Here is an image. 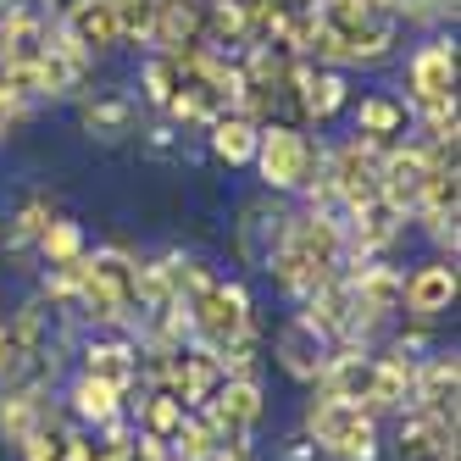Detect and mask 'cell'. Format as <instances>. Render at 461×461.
<instances>
[{
	"label": "cell",
	"mask_w": 461,
	"mask_h": 461,
	"mask_svg": "<svg viewBox=\"0 0 461 461\" xmlns=\"http://www.w3.org/2000/svg\"><path fill=\"white\" fill-rule=\"evenodd\" d=\"M78 122H84L89 140L117 145L128 134H140V101H134V95H95V101L78 106Z\"/></svg>",
	"instance_id": "18"
},
{
	"label": "cell",
	"mask_w": 461,
	"mask_h": 461,
	"mask_svg": "<svg viewBox=\"0 0 461 461\" xmlns=\"http://www.w3.org/2000/svg\"><path fill=\"white\" fill-rule=\"evenodd\" d=\"M122 411H128V422H134L140 434H156V439H167V445L178 434V422L189 417L184 401H173L167 389H140V401H122Z\"/></svg>",
	"instance_id": "21"
},
{
	"label": "cell",
	"mask_w": 461,
	"mask_h": 461,
	"mask_svg": "<svg viewBox=\"0 0 461 461\" xmlns=\"http://www.w3.org/2000/svg\"><path fill=\"white\" fill-rule=\"evenodd\" d=\"M378 156H384V145H367L356 134L345 145L322 150V189H328V201H334L339 217H350L367 201H378Z\"/></svg>",
	"instance_id": "6"
},
{
	"label": "cell",
	"mask_w": 461,
	"mask_h": 461,
	"mask_svg": "<svg viewBox=\"0 0 461 461\" xmlns=\"http://www.w3.org/2000/svg\"><path fill=\"white\" fill-rule=\"evenodd\" d=\"M134 461H173V445L156 439V434H140L134 428Z\"/></svg>",
	"instance_id": "26"
},
{
	"label": "cell",
	"mask_w": 461,
	"mask_h": 461,
	"mask_svg": "<svg viewBox=\"0 0 461 461\" xmlns=\"http://www.w3.org/2000/svg\"><path fill=\"white\" fill-rule=\"evenodd\" d=\"M301 422H306V445H317L322 461H378L384 450L378 417H367L361 406H345V401H328L317 389H312Z\"/></svg>",
	"instance_id": "2"
},
{
	"label": "cell",
	"mask_w": 461,
	"mask_h": 461,
	"mask_svg": "<svg viewBox=\"0 0 461 461\" xmlns=\"http://www.w3.org/2000/svg\"><path fill=\"white\" fill-rule=\"evenodd\" d=\"M50 217H56V201H50V194H28V201H23V206L6 217V250H12V256L34 250Z\"/></svg>",
	"instance_id": "22"
},
{
	"label": "cell",
	"mask_w": 461,
	"mask_h": 461,
	"mask_svg": "<svg viewBox=\"0 0 461 461\" xmlns=\"http://www.w3.org/2000/svg\"><path fill=\"white\" fill-rule=\"evenodd\" d=\"M350 117H356V140H367V145H394V140H406V128H411L406 101H401V95H389V89L361 95Z\"/></svg>",
	"instance_id": "17"
},
{
	"label": "cell",
	"mask_w": 461,
	"mask_h": 461,
	"mask_svg": "<svg viewBox=\"0 0 461 461\" xmlns=\"http://www.w3.org/2000/svg\"><path fill=\"white\" fill-rule=\"evenodd\" d=\"M217 456V434H212V422L201 411H189L178 422V434H173V461H212Z\"/></svg>",
	"instance_id": "25"
},
{
	"label": "cell",
	"mask_w": 461,
	"mask_h": 461,
	"mask_svg": "<svg viewBox=\"0 0 461 461\" xmlns=\"http://www.w3.org/2000/svg\"><path fill=\"white\" fill-rule=\"evenodd\" d=\"M184 312H189L194 345H212V350H228L234 339L256 334V301L240 278H212V289H201Z\"/></svg>",
	"instance_id": "5"
},
{
	"label": "cell",
	"mask_w": 461,
	"mask_h": 461,
	"mask_svg": "<svg viewBox=\"0 0 461 461\" xmlns=\"http://www.w3.org/2000/svg\"><path fill=\"white\" fill-rule=\"evenodd\" d=\"M140 95H145L150 112H161V106L178 95V61H173L167 50H150V56H145V68H140Z\"/></svg>",
	"instance_id": "24"
},
{
	"label": "cell",
	"mask_w": 461,
	"mask_h": 461,
	"mask_svg": "<svg viewBox=\"0 0 461 461\" xmlns=\"http://www.w3.org/2000/svg\"><path fill=\"white\" fill-rule=\"evenodd\" d=\"M273 356H278V367H284L294 384H317V373L328 367L334 345H328L322 334H312L301 317H289V322L278 328V339H273Z\"/></svg>",
	"instance_id": "13"
},
{
	"label": "cell",
	"mask_w": 461,
	"mask_h": 461,
	"mask_svg": "<svg viewBox=\"0 0 461 461\" xmlns=\"http://www.w3.org/2000/svg\"><path fill=\"white\" fill-rule=\"evenodd\" d=\"M45 406H50V394L45 389H23V384H6L0 389V439H6L12 450L40 428V417H45Z\"/></svg>",
	"instance_id": "19"
},
{
	"label": "cell",
	"mask_w": 461,
	"mask_h": 461,
	"mask_svg": "<svg viewBox=\"0 0 461 461\" xmlns=\"http://www.w3.org/2000/svg\"><path fill=\"white\" fill-rule=\"evenodd\" d=\"M456 394H461V356L456 350H428L417 361V378H411V406L456 422Z\"/></svg>",
	"instance_id": "11"
},
{
	"label": "cell",
	"mask_w": 461,
	"mask_h": 461,
	"mask_svg": "<svg viewBox=\"0 0 461 461\" xmlns=\"http://www.w3.org/2000/svg\"><path fill=\"white\" fill-rule=\"evenodd\" d=\"M34 6H40V0H34Z\"/></svg>",
	"instance_id": "29"
},
{
	"label": "cell",
	"mask_w": 461,
	"mask_h": 461,
	"mask_svg": "<svg viewBox=\"0 0 461 461\" xmlns=\"http://www.w3.org/2000/svg\"><path fill=\"white\" fill-rule=\"evenodd\" d=\"M78 373H95L117 384L122 394L140 389V339L122 334V328H95V334L78 345Z\"/></svg>",
	"instance_id": "7"
},
{
	"label": "cell",
	"mask_w": 461,
	"mask_h": 461,
	"mask_svg": "<svg viewBox=\"0 0 461 461\" xmlns=\"http://www.w3.org/2000/svg\"><path fill=\"white\" fill-rule=\"evenodd\" d=\"M34 250H40L45 267H73V261L89 250V240H84V228H78L73 217H61V212H56V217L45 222V234H40Z\"/></svg>",
	"instance_id": "23"
},
{
	"label": "cell",
	"mask_w": 461,
	"mask_h": 461,
	"mask_svg": "<svg viewBox=\"0 0 461 461\" xmlns=\"http://www.w3.org/2000/svg\"><path fill=\"white\" fill-rule=\"evenodd\" d=\"M212 461H250V456H228V450H217V456H212Z\"/></svg>",
	"instance_id": "28"
},
{
	"label": "cell",
	"mask_w": 461,
	"mask_h": 461,
	"mask_svg": "<svg viewBox=\"0 0 461 461\" xmlns=\"http://www.w3.org/2000/svg\"><path fill=\"white\" fill-rule=\"evenodd\" d=\"M89 56H112L122 45V23H117V0H68L56 17Z\"/></svg>",
	"instance_id": "12"
},
{
	"label": "cell",
	"mask_w": 461,
	"mask_h": 461,
	"mask_svg": "<svg viewBox=\"0 0 461 461\" xmlns=\"http://www.w3.org/2000/svg\"><path fill=\"white\" fill-rule=\"evenodd\" d=\"M401 101L411 112V128L456 112V40L450 34H434L428 45H417L406 56V95Z\"/></svg>",
	"instance_id": "4"
},
{
	"label": "cell",
	"mask_w": 461,
	"mask_h": 461,
	"mask_svg": "<svg viewBox=\"0 0 461 461\" xmlns=\"http://www.w3.org/2000/svg\"><path fill=\"white\" fill-rule=\"evenodd\" d=\"M394 461H456V422L422 406L394 411Z\"/></svg>",
	"instance_id": "8"
},
{
	"label": "cell",
	"mask_w": 461,
	"mask_h": 461,
	"mask_svg": "<svg viewBox=\"0 0 461 461\" xmlns=\"http://www.w3.org/2000/svg\"><path fill=\"white\" fill-rule=\"evenodd\" d=\"M278 461H322V450H317V445H306V439H301V445H289V450H284V456H278Z\"/></svg>",
	"instance_id": "27"
},
{
	"label": "cell",
	"mask_w": 461,
	"mask_h": 461,
	"mask_svg": "<svg viewBox=\"0 0 461 461\" xmlns=\"http://www.w3.org/2000/svg\"><path fill=\"white\" fill-rule=\"evenodd\" d=\"M284 206L273 201V194H267V201H250L245 212H240V261H245V267H267V256L278 250V240H284Z\"/></svg>",
	"instance_id": "16"
},
{
	"label": "cell",
	"mask_w": 461,
	"mask_h": 461,
	"mask_svg": "<svg viewBox=\"0 0 461 461\" xmlns=\"http://www.w3.org/2000/svg\"><path fill=\"white\" fill-rule=\"evenodd\" d=\"M428 167L434 161L422 156V145L406 134V140H394V145H384V156H378V194L401 212V217H411V206H417V189H422V178H428Z\"/></svg>",
	"instance_id": "9"
},
{
	"label": "cell",
	"mask_w": 461,
	"mask_h": 461,
	"mask_svg": "<svg viewBox=\"0 0 461 461\" xmlns=\"http://www.w3.org/2000/svg\"><path fill=\"white\" fill-rule=\"evenodd\" d=\"M322 140H312L306 128L294 122H261V140H256V178L267 184V194H301L317 173H322Z\"/></svg>",
	"instance_id": "3"
},
{
	"label": "cell",
	"mask_w": 461,
	"mask_h": 461,
	"mask_svg": "<svg viewBox=\"0 0 461 461\" xmlns=\"http://www.w3.org/2000/svg\"><path fill=\"white\" fill-rule=\"evenodd\" d=\"M256 140H261V122L240 117V112H222L212 128H206V150L228 167H250L256 161Z\"/></svg>",
	"instance_id": "20"
},
{
	"label": "cell",
	"mask_w": 461,
	"mask_h": 461,
	"mask_svg": "<svg viewBox=\"0 0 461 461\" xmlns=\"http://www.w3.org/2000/svg\"><path fill=\"white\" fill-rule=\"evenodd\" d=\"M122 401L128 394L117 389V384H106V378H95V373H78L73 384H68V394H61V411H68L78 428H106L112 417H122Z\"/></svg>",
	"instance_id": "15"
},
{
	"label": "cell",
	"mask_w": 461,
	"mask_h": 461,
	"mask_svg": "<svg viewBox=\"0 0 461 461\" xmlns=\"http://www.w3.org/2000/svg\"><path fill=\"white\" fill-rule=\"evenodd\" d=\"M456 289H461V278H456V261L434 256V261H422L417 273H406L401 312H406L411 322H439V317L456 306Z\"/></svg>",
	"instance_id": "10"
},
{
	"label": "cell",
	"mask_w": 461,
	"mask_h": 461,
	"mask_svg": "<svg viewBox=\"0 0 461 461\" xmlns=\"http://www.w3.org/2000/svg\"><path fill=\"white\" fill-rule=\"evenodd\" d=\"M301 317L312 334H322L328 345H339L345 334H350V317H356V306H350V284H345V273L339 278H328V284H317L306 301H301Z\"/></svg>",
	"instance_id": "14"
},
{
	"label": "cell",
	"mask_w": 461,
	"mask_h": 461,
	"mask_svg": "<svg viewBox=\"0 0 461 461\" xmlns=\"http://www.w3.org/2000/svg\"><path fill=\"white\" fill-rule=\"evenodd\" d=\"M273 278V289L284 294V301L301 306L306 294L328 278L345 273V217L334 206H301L284 217V240L278 250L267 256V267H261Z\"/></svg>",
	"instance_id": "1"
}]
</instances>
